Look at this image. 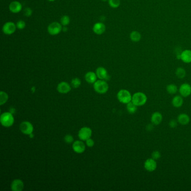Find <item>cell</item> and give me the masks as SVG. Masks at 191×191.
Segmentation results:
<instances>
[{
    "instance_id": "obj_1",
    "label": "cell",
    "mask_w": 191,
    "mask_h": 191,
    "mask_svg": "<svg viewBox=\"0 0 191 191\" xmlns=\"http://www.w3.org/2000/svg\"><path fill=\"white\" fill-rule=\"evenodd\" d=\"M147 100L146 95L142 92H137L132 95V102L137 107L144 106L146 103Z\"/></svg>"
},
{
    "instance_id": "obj_2",
    "label": "cell",
    "mask_w": 191,
    "mask_h": 191,
    "mask_svg": "<svg viewBox=\"0 0 191 191\" xmlns=\"http://www.w3.org/2000/svg\"><path fill=\"white\" fill-rule=\"evenodd\" d=\"M1 125L6 127H11L14 123V118L13 114L10 112H5L1 116Z\"/></svg>"
},
{
    "instance_id": "obj_3",
    "label": "cell",
    "mask_w": 191,
    "mask_h": 191,
    "mask_svg": "<svg viewBox=\"0 0 191 191\" xmlns=\"http://www.w3.org/2000/svg\"><path fill=\"white\" fill-rule=\"evenodd\" d=\"M117 98L120 102L127 104L129 103L132 102V96L129 91L125 89H122L119 91L117 94Z\"/></svg>"
},
{
    "instance_id": "obj_4",
    "label": "cell",
    "mask_w": 191,
    "mask_h": 191,
    "mask_svg": "<svg viewBox=\"0 0 191 191\" xmlns=\"http://www.w3.org/2000/svg\"><path fill=\"white\" fill-rule=\"evenodd\" d=\"M94 88L98 93L105 94L108 90L109 86L106 81L104 80H100L94 82Z\"/></svg>"
},
{
    "instance_id": "obj_5",
    "label": "cell",
    "mask_w": 191,
    "mask_h": 191,
    "mask_svg": "<svg viewBox=\"0 0 191 191\" xmlns=\"http://www.w3.org/2000/svg\"><path fill=\"white\" fill-rule=\"evenodd\" d=\"M62 24L58 22H52L48 27V32L52 36H56L59 34L62 30Z\"/></svg>"
},
{
    "instance_id": "obj_6",
    "label": "cell",
    "mask_w": 191,
    "mask_h": 191,
    "mask_svg": "<svg viewBox=\"0 0 191 191\" xmlns=\"http://www.w3.org/2000/svg\"><path fill=\"white\" fill-rule=\"evenodd\" d=\"M20 129L22 133L27 135H30V134L33 133L34 127L30 122L24 121L20 125Z\"/></svg>"
},
{
    "instance_id": "obj_7",
    "label": "cell",
    "mask_w": 191,
    "mask_h": 191,
    "mask_svg": "<svg viewBox=\"0 0 191 191\" xmlns=\"http://www.w3.org/2000/svg\"><path fill=\"white\" fill-rule=\"evenodd\" d=\"M78 135L81 140L86 141L91 137L92 135V131L89 127H84L80 129Z\"/></svg>"
},
{
    "instance_id": "obj_8",
    "label": "cell",
    "mask_w": 191,
    "mask_h": 191,
    "mask_svg": "<svg viewBox=\"0 0 191 191\" xmlns=\"http://www.w3.org/2000/svg\"><path fill=\"white\" fill-rule=\"evenodd\" d=\"M17 27L13 22H6L2 27V31L6 35L13 34L16 31Z\"/></svg>"
},
{
    "instance_id": "obj_9",
    "label": "cell",
    "mask_w": 191,
    "mask_h": 191,
    "mask_svg": "<svg viewBox=\"0 0 191 191\" xmlns=\"http://www.w3.org/2000/svg\"><path fill=\"white\" fill-rule=\"evenodd\" d=\"M157 168V163L155 160L152 158L147 159L144 163V168L147 172H152L155 170Z\"/></svg>"
},
{
    "instance_id": "obj_10",
    "label": "cell",
    "mask_w": 191,
    "mask_h": 191,
    "mask_svg": "<svg viewBox=\"0 0 191 191\" xmlns=\"http://www.w3.org/2000/svg\"><path fill=\"white\" fill-rule=\"evenodd\" d=\"M179 91L182 97L187 98L191 94V86L187 83L183 84L181 85Z\"/></svg>"
},
{
    "instance_id": "obj_11",
    "label": "cell",
    "mask_w": 191,
    "mask_h": 191,
    "mask_svg": "<svg viewBox=\"0 0 191 191\" xmlns=\"http://www.w3.org/2000/svg\"><path fill=\"white\" fill-rule=\"evenodd\" d=\"M96 74L98 78L101 80H109L110 77L109 75L108 74L107 70L103 67H98L96 70Z\"/></svg>"
},
{
    "instance_id": "obj_12",
    "label": "cell",
    "mask_w": 191,
    "mask_h": 191,
    "mask_svg": "<svg viewBox=\"0 0 191 191\" xmlns=\"http://www.w3.org/2000/svg\"><path fill=\"white\" fill-rule=\"evenodd\" d=\"M72 149L76 153L81 154L85 150V145L81 141H76L72 145Z\"/></svg>"
},
{
    "instance_id": "obj_13",
    "label": "cell",
    "mask_w": 191,
    "mask_h": 191,
    "mask_svg": "<svg viewBox=\"0 0 191 191\" xmlns=\"http://www.w3.org/2000/svg\"><path fill=\"white\" fill-rule=\"evenodd\" d=\"M22 4L16 1H13L9 5V10L10 11L14 13H20L22 10Z\"/></svg>"
},
{
    "instance_id": "obj_14",
    "label": "cell",
    "mask_w": 191,
    "mask_h": 191,
    "mask_svg": "<svg viewBox=\"0 0 191 191\" xmlns=\"http://www.w3.org/2000/svg\"><path fill=\"white\" fill-rule=\"evenodd\" d=\"M57 89L61 94H67L71 91V86L66 82H61L57 86Z\"/></svg>"
},
{
    "instance_id": "obj_15",
    "label": "cell",
    "mask_w": 191,
    "mask_h": 191,
    "mask_svg": "<svg viewBox=\"0 0 191 191\" xmlns=\"http://www.w3.org/2000/svg\"><path fill=\"white\" fill-rule=\"evenodd\" d=\"M162 120H163V116L160 112L156 111L151 115V122L153 125H155V126L160 125Z\"/></svg>"
},
{
    "instance_id": "obj_16",
    "label": "cell",
    "mask_w": 191,
    "mask_h": 191,
    "mask_svg": "<svg viewBox=\"0 0 191 191\" xmlns=\"http://www.w3.org/2000/svg\"><path fill=\"white\" fill-rule=\"evenodd\" d=\"M180 59L183 62L186 63H191V51L190 49H186L180 54Z\"/></svg>"
},
{
    "instance_id": "obj_17",
    "label": "cell",
    "mask_w": 191,
    "mask_h": 191,
    "mask_svg": "<svg viewBox=\"0 0 191 191\" xmlns=\"http://www.w3.org/2000/svg\"><path fill=\"white\" fill-rule=\"evenodd\" d=\"M93 30L95 34L101 35L106 31V26L102 22H97L94 25Z\"/></svg>"
},
{
    "instance_id": "obj_18",
    "label": "cell",
    "mask_w": 191,
    "mask_h": 191,
    "mask_svg": "<svg viewBox=\"0 0 191 191\" xmlns=\"http://www.w3.org/2000/svg\"><path fill=\"white\" fill-rule=\"evenodd\" d=\"M11 188L12 191H21L24 188V183L20 179H15L11 183Z\"/></svg>"
},
{
    "instance_id": "obj_19",
    "label": "cell",
    "mask_w": 191,
    "mask_h": 191,
    "mask_svg": "<svg viewBox=\"0 0 191 191\" xmlns=\"http://www.w3.org/2000/svg\"><path fill=\"white\" fill-rule=\"evenodd\" d=\"M177 120L179 124L185 126V125H188L190 123V118L187 114L182 113L178 116Z\"/></svg>"
},
{
    "instance_id": "obj_20",
    "label": "cell",
    "mask_w": 191,
    "mask_h": 191,
    "mask_svg": "<svg viewBox=\"0 0 191 191\" xmlns=\"http://www.w3.org/2000/svg\"><path fill=\"white\" fill-rule=\"evenodd\" d=\"M97 74L92 71L87 72L85 76V80L90 84L94 83L97 80Z\"/></svg>"
},
{
    "instance_id": "obj_21",
    "label": "cell",
    "mask_w": 191,
    "mask_h": 191,
    "mask_svg": "<svg viewBox=\"0 0 191 191\" xmlns=\"http://www.w3.org/2000/svg\"><path fill=\"white\" fill-rule=\"evenodd\" d=\"M172 103L174 107L177 108H180L182 106L183 104V99L182 96L176 95L173 98Z\"/></svg>"
},
{
    "instance_id": "obj_22",
    "label": "cell",
    "mask_w": 191,
    "mask_h": 191,
    "mask_svg": "<svg viewBox=\"0 0 191 191\" xmlns=\"http://www.w3.org/2000/svg\"><path fill=\"white\" fill-rule=\"evenodd\" d=\"M129 38H130V39L131 40V41H132L133 42L137 43V42H140V40L141 39L142 36L139 31L134 30L130 33Z\"/></svg>"
},
{
    "instance_id": "obj_23",
    "label": "cell",
    "mask_w": 191,
    "mask_h": 191,
    "mask_svg": "<svg viewBox=\"0 0 191 191\" xmlns=\"http://www.w3.org/2000/svg\"><path fill=\"white\" fill-rule=\"evenodd\" d=\"M166 91L169 94L174 95V94L177 93V92L178 91V88L175 85L171 84H169L166 86Z\"/></svg>"
},
{
    "instance_id": "obj_24",
    "label": "cell",
    "mask_w": 191,
    "mask_h": 191,
    "mask_svg": "<svg viewBox=\"0 0 191 191\" xmlns=\"http://www.w3.org/2000/svg\"><path fill=\"white\" fill-rule=\"evenodd\" d=\"M175 75L179 79H183L186 76V71L182 67H178L175 71Z\"/></svg>"
},
{
    "instance_id": "obj_25",
    "label": "cell",
    "mask_w": 191,
    "mask_h": 191,
    "mask_svg": "<svg viewBox=\"0 0 191 191\" xmlns=\"http://www.w3.org/2000/svg\"><path fill=\"white\" fill-rule=\"evenodd\" d=\"M127 110L130 114H134L137 110V106H136L134 103L131 102L127 104Z\"/></svg>"
},
{
    "instance_id": "obj_26",
    "label": "cell",
    "mask_w": 191,
    "mask_h": 191,
    "mask_svg": "<svg viewBox=\"0 0 191 191\" xmlns=\"http://www.w3.org/2000/svg\"><path fill=\"white\" fill-rule=\"evenodd\" d=\"M8 95L4 91H1L0 93V105L2 106L4 104V103L7 102L8 100Z\"/></svg>"
},
{
    "instance_id": "obj_27",
    "label": "cell",
    "mask_w": 191,
    "mask_h": 191,
    "mask_svg": "<svg viewBox=\"0 0 191 191\" xmlns=\"http://www.w3.org/2000/svg\"><path fill=\"white\" fill-rule=\"evenodd\" d=\"M109 6L114 9L118 8L120 4V0H108Z\"/></svg>"
},
{
    "instance_id": "obj_28",
    "label": "cell",
    "mask_w": 191,
    "mask_h": 191,
    "mask_svg": "<svg viewBox=\"0 0 191 191\" xmlns=\"http://www.w3.org/2000/svg\"><path fill=\"white\" fill-rule=\"evenodd\" d=\"M70 22V19L69 16L67 15H64L61 19V23L63 26H67L68 25Z\"/></svg>"
},
{
    "instance_id": "obj_29",
    "label": "cell",
    "mask_w": 191,
    "mask_h": 191,
    "mask_svg": "<svg viewBox=\"0 0 191 191\" xmlns=\"http://www.w3.org/2000/svg\"><path fill=\"white\" fill-rule=\"evenodd\" d=\"M71 85L74 88H78L81 85V81L79 78H74L71 81Z\"/></svg>"
},
{
    "instance_id": "obj_30",
    "label": "cell",
    "mask_w": 191,
    "mask_h": 191,
    "mask_svg": "<svg viewBox=\"0 0 191 191\" xmlns=\"http://www.w3.org/2000/svg\"><path fill=\"white\" fill-rule=\"evenodd\" d=\"M25 27H26V23L23 20H19L16 23V27L20 30L24 29Z\"/></svg>"
},
{
    "instance_id": "obj_31",
    "label": "cell",
    "mask_w": 191,
    "mask_h": 191,
    "mask_svg": "<svg viewBox=\"0 0 191 191\" xmlns=\"http://www.w3.org/2000/svg\"><path fill=\"white\" fill-rule=\"evenodd\" d=\"M151 156L153 159L155 160H158L159 159H160V157H161V154L159 151H153L151 154Z\"/></svg>"
},
{
    "instance_id": "obj_32",
    "label": "cell",
    "mask_w": 191,
    "mask_h": 191,
    "mask_svg": "<svg viewBox=\"0 0 191 191\" xmlns=\"http://www.w3.org/2000/svg\"><path fill=\"white\" fill-rule=\"evenodd\" d=\"M65 141L67 143H71L74 141V137L70 135H67L64 138Z\"/></svg>"
},
{
    "instance_id": "obj_33",
    "label": "cell",
    "mask_w": 191,
    "mask_h": 191,
    "mask_svg": "<svg viewBox=\"0 0 191 191\" xmlns=\"http://www.w3.org/2000/svg\"><path fill=\"white\" fill-rule=\"evenodd\" d=\"M33 13V11L29 7H27L25 8V10H24V14L25 16L27 17H29V16H30Z\"/></svg>"
},
{
    "instance_id": "obj_34",
    "label": "cell",
    "mask_w": 191,
    "mask_h": 191,
    "mask_svg": "<svg viewBox=\"0 0 191 191\" xmlns=\"http://www.w3.org/2000/svg\"><path fill=\"white\" fill-rule=\"evenodd\" d=\"M86 145L88 146L91 147L93 146L94 145V141L93 139L90 138L89 139H88L87 140H86Z\"/></svg>"
},
{
    "instance_id": "obj_35",
    "label": "cell",
    "mask_w": 191,
    "mask_h": 191,
    "mask_svg": "<svg viewBox=\"0 0 191 191\" xmlns=\"http://www.w3.org/2000/svg\"><path fill=\"white\" fill-rule=\"evenodd\" d=\"M169 125L171 128H175L177 126V122L174 120H172L169 122Z\"/></svg>"
},
{
    "instance_id": "obj_36",
    "label": "cell",
    "mask_w": 191,
    "mask_h": 191,
    "mask_svg": "<svg viewBox=\"0 0 191 191\" xmlns=\"http://www.w3.org/2000/svg\"><path fill=\"white\" fill-rule=\"evenodd\" d=\"M67 28L66 27H63L62 28V30L63 31H64V32H66V31H67Z\"/></svg>"
},
{
    "instance_id": "obj_37",
    "label": "cell",
    "mask_w": 191,
    "mask_h": 191,
    "mask_svg": "<svg viewBox=\"0 0 191 191\" xmlns=\"http://www.w3.org/2000/svg\"><path fill=\"white\" fill-rule=\"evenodd\" d=\"M102 1H104V2H106V1H107L108 0H102Z\"/></svg>"
},
{
    "instance_id": "obj_38",
    "label": "cell",
    "mask_w": 191,
    "mask_h": 191,
    "mask_svg": "<svg viewBox=\"0 0 191 191\" xmlns=\"http://www.w3.org/2000/svg\"><path fill=\"white\" fill-rule=\"evenodd\" d=\"M49 1H55V0H48Z\"/></svg>"
}]
</instances>
